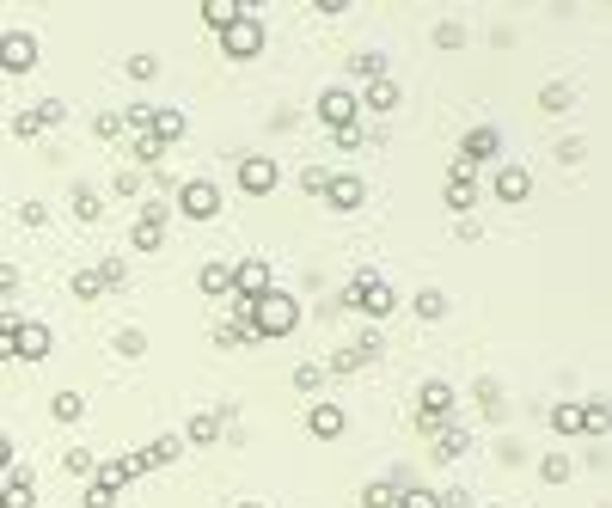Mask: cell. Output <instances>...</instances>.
I'll return each instance as SVG.
<instances>
[{"label": "cell", "instance_id": "44", "mask_svg": "<svg viewBox=\"0 0 612 508\" xmlns=\"http://www.w3.org/2000/svg\"><path fill=\"white\" fill-rule=\"evenodd\" d=\"M362 141H368V136H362V129H337V136H331V147H337V153H355Z\"/></svg>", "mask_w": 612, "mask_h": 508}, {"label": "cell", "instance_id": "5", "mask_svg": "<svg viewBox=\"0 0 612 508\" xmlns=\"http://www.w3.org/2000/svg\"><path fill=\"white\" fill-rule=\"evenodd\" d=\"M227 282H233V294L245 306L258 301V294H270V264H264V258H239L233 270H227Z\"/></svg>", "mask_w": 612, "mask_h": 508}, {"label": "cell", "instance_id": "39", "mask_svg": "<svg viewBox=\"0 0 612 508\" xmlns=\"http://www.w3.org/2000/svg\"><path fill=\"white\" fill-rule=\"evenodd\" d=\"M539 477H545V484H564V477H570V460H557V453H545Z\"/></svg>", "mask_w": 612, "mask_h": 508}, {"label": "cell", "instance_id": "4", "mask_svg": "<svg viewBox=\"0 0 612 508\" xmlns=\"http://www.w3.org/2000/svg\"><path fill=\"white\" fill-rule=\"evenodd\" d=\"M178 208H184L190 221H214V215H221V184H214V178H190V184L178 190Z\"/></svg>", "mask_w": 612, "mask_h": 508}, {"label": "cell", "instance_id": "37", "mask_svg": "<svg viewBox=\"0 0 612 508\" xmlns=\"http://www.w3.org/2000/svg\"><path fill=\"white\" fill-rule=\"evenodd\" d=\"M13 337H19V319L0 312V362H13Z\"/></svg>", "mask_w": 612, "mask_h": 508}, {"label": "cell", "instance_id": "19", "mask_svg": "<svg viewBox=\"0 0 612 508\" xmlns=\"http://www.w3.org/2000/svg\"><path fill=\"white\" fill-rule=\"evenodd\" d=\"M171 460H178V435H160V441L141 447V466H147V472H160V466H171Z\"/></svg>", "mask_w": 612, "mask_h": 508}, {"label": "cell", "instance_id": "51", "mask_svg": "<svg viewBox=\"0 0 612 508\" xmlns=\"http://www.w3.org/2000/svg\"><path fill=\"white\" fill-rule=\"evenodd\" d=\"M0 294H19V270L13 264H0Z\"/></svg>", "mask_w": 612, "mask_h": 508}, {"label": "cell", "instance_id": "22", "mask_svg": "<svg viewBox=\"0 0 612 508\" xmlns=\"http://www.w3.org/2000/svg\"><path fill=\"white\" fill-rule=\"evenodd\" d=\"M197 288H203V294H233V282H227V264H203V270H197Z\"/></svg>", "mask_w": 612, "mask_h": 508}, {"label": "cell", "instance_id": "42", "mask_svg": "<svg viewBox=\"0 0 612 508\" xmlns=\"http://www.w3.org/2000/svg\"><path fill=\"white\" fill-rule=\"evenodd\" d=\"M92 129H99V141H117V136H123V117H117V110H104Z\"/></svg>", "mask_w": 612, "mask_h": 508}, {"label": "cell", "instance_id": "36", "mask_svg": "<svg viewBox=\"0 0 612 508\" xmlns=\"http://www.w3.org/2000/svg\"><path fill=\"white\" fill-rule=\"evenodd\" d=\"M153 74H160V56H147V49L129 56V80H153Z\"/></svg>", "mask_w": 612, "mask_h": 508}, {"label": "cell", "instance_id": "11", "mask_svg": "<svg viewBox=\"0 0 612 508\" xmlns=\"http://www.w3.org/2000/svg\"><path fill=\"white\" fill-rule=\"evenodd\" d=\"M362 203H368V184H362V178H331V184H325V208H337V215H355Z\"/></svg>", "mask_w": 612, "mask_h": 508}, {"label": "cell", "instance_id": "47", "mask_svg": "<svg viewBox=\"0 0 612 508\" xmlns=\"http://www.w3.org/2000/svg\"><path fill=\"white\" fill-rule=\"evenodd\" d=\"M117 349H123V355H141L147 337H141V331H117Z\"/></svg>", "mask_w": 612, "mask_h": 508}, {"label": "cell", "instance_id": "40", "mask_svg": "<svg viewBox=\"0 0 612 508\" xmlns=\"http://www.w3.org/2000/svg\"><path fill=\"white\" fill-rule=\"evenodd\" d=\"M453 453H466V435H459V429H447V435L435 441V460H453Z\"/></svg>", "mask_w": 612, "mask_h": 508}, {"label": "cell", "instance_id": "10", "mask_svg": "<svg viewBox=\"0 0 612 508\" xmlns=\"http://www.w3.org/2000/svg\"><path fill=\"white\" fill-rule=\"evenodd\" d=\"M56 349V337H49V325H37V319H19V337H13V355L19 362H43Z\"/></svg>", "mask_w": 612, "mask_h": 508}, {"label": "cell", "instance_id": "32", "mask_svg": "<svg viewBox=\"0 0 612 508\" xmlns=\"http://www.w3.org/2000/svg\"><path fill=\"white\" fill-rule=\"evenodd\" d=\"M99 294H104L99 270H80V276H74V301H99Z\"/></svg>", "mask_w": 612, "mask_h": 508}, {"label": "cell", "instance_id": "20", "mask_svg": "<svg viewBox=\"0 0 612 508\" xmlns=\"http://www.w3.org/2000/svg\"><path fill=\"white\" fill-rule=\"evenodd\" d=\"M129 245H136V251H160V245H166V221H136V227H129Z\"/></svg>", "mask_w": 612, "mask_h": 508}, {"label": "cell", "instance_id": "27", "mask_svg": "<svg viewBox=\"0 0 612 508\" xmlns=\"http://www.w3.org/2000/svg\"><path fill=\"white\" fill-rule=\"evenodd\" d=\"M362 508H398V484H368L362 490Z\"/></svg>", "mask_w": 612, "mask_h": 508}, {"label": "cell", "instance_id": "12", "mask_svg": "<svg viewBox=\"0 0 612 508\" xmlns=\"http://www.w3.org/2000/svg\"><path fill=\"white\" fill-rule=\"evenodd\" d=\"M490 197H496V203H527V197H533V178H527L520 166H496V184H490Z\"/></svg>", "mask_w": 612, "mask_h": 508}, {"label": "cell", "instance_id": "26", "mask_svg": "<svg viewBox=\"0 0 612 508\" xmlns=\"http://www.w3.org/2000/svg\"><path fill=\"white\" fill-rule=\"evenodd\" d=\"M99 215H104L99 190H74V221H99Z\"/></svg>", "mask_w": 612, "mask_h": 508}, {"label": "cell", "instance_id": "25", "mask_svg": "<svg viewBox=\"0 0 612 508\" xmlns=\"http://www.w3.org/2000/svg\"><path fill=\"white\" fill-rule=\"evenodd\" d=\"M160 153H166V147H160L153 136H136V141H129V160H136V166H160Z\"/></svg>", "mask_w": 612, "mask_h": 508}, {"label": "cell", "instance_id": "17", "mask_svg": "<svg viewBox=\"0 0 612 508\" xmlns=\"http://www.w3.org/2000/svg\"><path fill=\"white\" fill-rule=\"evenodd\" d=\"M147 136L160 141V147H171V141L184 136V110H153V123H147Z\"/></svg>", "mask_w": 612, "mask_h": 508}, {"label": "cell", "instance_id": "2", "mask_svg": "<svg viewBox=\"0 0 612 508\" xmlns=\"http://www.w3.org/2000/svg\"><path fill=\"white\" fill-rule=\"evenodd\" d=\"M349 306H362L368 319H386V312L398 306V294H392V288H386V282H380L374 270H362L355 282H349Z\"/></svg>", "mask_w": 612, "mask_h": 508}, {"label": "cell", "instance_id": "6", "mask_svg": "<svg viewBox=\"0 0 612 508\" xmlns=\"http://www.w3.org/2000/svg\"><path fill=\"white\" fill-rule=\"evenodd\" d=\"M355 110H362V99L355 92H343V86H331V92H319V123L337 136V129H355Z\"/></svg>", "mask_w": 612, "mask_h": 508}, {"label": "cell", "instance_id": "21", "mask_svg": "<svg viewBox=\"0 0 612 508\" xmlns=\"http://www.w3.org/2000/svg\"><path fill=\"white\" fill-rule=\"evenodd\" d=\"M239 19V0H203V25L208 31H227Z\"/></svg>", "mask_w": 612, "mask_h": 508}, {"label": "cell", "instance_id": "35", "mask_svg": "<svg viewBox=\"0 0 612 508\" xmlns=\"http://www.w3.org/2000/svg\"><path fill=\"white\" fill-rule=\"evenodd\" d=\"M13 136H19V141H37V136H43V123H37V110H19V117H13Z\"/></svg>", "mask_w": 612, "mask_h": 508}, {"label": "cell", "instance_id": "24", "mask_svg": "<svg viewBox=\"0 0 612 508\" xmlns=\"http://www.w3.org/2000/svg\"><path fill=\"white\" fill-rule=\"evenodd\" d=\"M581 435H607V399H588L581 405Z\"/></svg>", "mask_w": 612, "mask_h": 508}, {"label": "cell", "instance_id": "41", "mask_svg": "<svg viewBox=\"0 0 612 508\" xmlns=\"http://www.w3.org/2000/svg\"><path fill=\"white\" fill-rule=\"evenodd\" d=\"M62 117H68V104H62V99H43V104H37V123H43V129H49V123H62Z\"/></svg>", "mask_w": 612, "mask_h": 508}, {"label": "cell", "instance_id": "23", "mask_svg": "<svg viewBox=\"0 0 612 508\" xmlns=\"http://www.w3.org/2000/svg\"><path fill=\"white\" fill-rule=\"evenodd\" d=\"M80 410H86V399H80V392H56V399H49V416H56V423H74Z\"/></svg>", "mask_w": 612, "mask_h": 508}, {"label": "cell", "instance_id": "49", "mask_svg": "<svg viewBox=\"0 0 612 508\" xmlns=\"http://www.w3.org/2000/svg\"><path fill=\"white\" fill-rule=\"evenodd\" d=\"M19 221H25V227H43V221H49V208H43V203H25V208H19Z\"/></svg>", "mask_w": 612, "mask_h": 508}, {"label": "cell", "instance_id": "34", "mask_svg": "<svg viewBox=\"0 0 612 508\" xmlns=\"http://www.w3.org/2000/svg\"><path fill=\"white\" fill-rule=\"evenodd\" d=\"M294 386H301V392H319V386H325V368H319V362H301V368H294Z\"/></svg>", "mask_w": 612, "mask_h": 508}, {"label": "cell", "instance_id": "18", "mask_svg": "<svg viewBox=\"0 0 612 508\" xmlns=\"http://www.w3.org/2000/svg\"><path fill=\"white\" fill-rule=\"evenodd\" d=\"M221 423H227V416H221V410H197V416H190V429H184V435L197 441V447H208V441H221Z\"/></svg>", "mask_w": 612, "mask_h": 508}, {"label": "cell", "instance_id": "29", "mask_svg": "<svg viewBox=\"0 0 612 508\" xmlns=\"http://www.w3.org/2000/svg\"><path fill=\"white\" fill-rule=\"evenodd\" d=\"M551 423H557V435H581V405H557Z\"/></svg>", "mask_w": 612, "mask_h": 508}, {"label": "cell", "instance_id": "43", "mask_svg": "<svg viewBox=\"0 0 612 508\" xmlns=\"http://www.w3.org/2000/svg\"><path fill=\"white\" fill-rule=\"evenodd\" d=\"M99 282H104V288H123V258H104V264H99Z\"/></svg>", "mask_w": 612, "mask_h": 508}, {"label": "cell", "instance_id": "9", "mask_svg": "<svg viewBox=\"0 0 612 508\" xmlns=\"http://www.w3.org/2000/svg\"><path fill=\"white\" fill-rule=\"evenodd\" d=\"M37 68V37L31 31H6L0 37V74H31Z\"/></svg>", "mask_w": 612, "mask_h": 508}, {"label": "cell", "instance_id": "38", "mask_svg": "<svg viewBox=\"0 0 612 508\" xmlns=\"http://www.w3.org/2000/svg\"><path fill=\"white\" fill-rule=\"evenodd\" d=\"M325 184H331V171H325V166H306L301 171V190H312V197H325Z\"/></svg>", "mask_w": 612, "mask_h": 508}, {"label": "cell", "instance_id": "45", "mask_svg": "<svg viewBox=\"0 0 612 508\" xmlns=\"http://www.w3.org/2000/svg\"><path fill=\"white\" fill-rule=\"evenodd\" d=\"M214 343H221V349H239V343H251V331H239V325H221V331H214Z\"/></svg>", "mask_w": 612, "mask_h": 508}, {"label": "cell", "instance_id": "53", "mask_svg": "<svg viewBox=\"0 0 612 508\" xmlns=\"http://www.w3.org/2000/svg\"><path fill=\"white\" fill-rule=\"evenodd\" d=\"M239 508H264V503H239Z\"/></svg>", "mask_w": 612, "mask_h": 508}, {"label": "cell", "instance_id": "50", "mask_svg": "<svg viewBox=\"0 0 612 508\" xmlns=\"http://www.w3.org/2000/svg\"><path fill=\"white\" fill-rule=\"evenodd\" d=\"M68 472H80V477H92V453H80V447H74V453H68Z\"/></svg>", "mask_w": 612, "mask_h": 508}, {"label": "cell", "instance_id": "1", "mask_svg": "<svg viewBox=\"0 0 612 508\" xmlns=\"http://www.w3.org/2000/svg\"><path fill=\"white\" fill-rule=\"evenodd\" d=\"M221 49L233 56V62H251V56H264V25H258V6H245L239 0V19L221 31Z\"/></svg>", "mask_w": 612, "mask_h": 508}, {"label": "cell", "instance_id": "31", "mask_svg": "<svg viewBox=\"0 0 612 508\" xmlns=\"http://www.w3.org/2000/svg\"><path fill=\"white\" fill-rule=\"evenodd\" d=\"M398 508H442L435 490H416V484H398Z\"/></svg>", "mask_w": 612, "mask_h": 508}, {"label": "cell", "instance_id": "48", "mask_svg": "<svg viewBox=\"0 0 612 508\" xmlns=\"http://www.w3.org/2000/svg\"><path fill=\"white\" fill-rule=\"evenodd\" d=\"M110 197H141V178H136V171H123V178L110 184Z\"/></svg>", "mask_w": 612, "mask_h": 508}, {"label": "cell", "instance_id": "7", "mask_svg": "<svg viewBox=\"0 0 612 508\" xmlns=\"http://www.w3.org/2000/svg\"><path fill=\"white\" fill-rule=\"evenodd\" d=\"M275 178H282V171H275L270 153H245V160H239V190H245V197H270Z\"/></svg>", "mask_w": 612, "mask_h": 508}, {"label": "cell", "instance_id": "52", "mask_svg": "<svg viewBox=\"0 0 612 508\" xmlns=\"http://www.w3.org/2000/svg\"><path fill=\"white\" fill-rule=\"evenodd\" d=\"M0 472H13V435H0Z\"/></svg>", "mask_w": 612, "mask_h": 508}, {"label": "cell", "instance_id": "46", "mask_svg": "<svg viewBox=\"0 0 612 508\" xmlns=\"http://www.w3.org/2000/svg\"><path fill=\"white\" fill-rule=\"evenodd\" d=\"M539 104H545V110H564V104H570V86H545Z\"/></svg>", "mask_w": 612, "mask_h": 508}, {"label": "cell", "instance_id": "8", "mask_svg": "<svg viewBox=\"0 0 612 508\" xmlns=\"http://www.w3.org/2000/svg\"><path fill=\"white\" fill-rule=\"evenodd\" d=\"M477 160H503V129H490V123L466 129V141H459V166L472 171Z\"/></svg>", "mask_w": 612, "mask_h": 508}, {"label": "cell", "instance_id": "15", "mask_svg": "<svg viewBox=\"0 0 612 508\" xmlns=\"http://www.w3.org/2000/svg\"><path fill=\"white\" fill-rule=\"evenodd\" d=\"M472 203H477V190H472V171H466L459 160H453V171H447V208H459V215H466Z\"/></svg>", "mask_w": 612, "mask_h": 508}, {"label": "cell", "instance_id": "33", "mask_svg": "<svg viewBox=\"0 0 612 508\" xmlns=\"http://www.w3.org/2000/svg\"><path fill=\"white\" fill-rule=\"evenodd\" d=\"M416 312H423V319H442V312H447V294H442V288H423V294H416Z\"/></svg>", "mask_w": 612, "mask_h": 508}, {"label": "cell", "instance_id": "30", "mask_svg": "<svg viewBox=\"0 0 612 508\" xmlns=\"http://www.w3.org/2000/svg\"><path fill=\"white\" fill-rule=\"evenodd\" d=\"M349 68L362 74V80H380V74H386V56H380V49H362V56L349 62Z\"/></svg>", "mask_w": 612, "mask_h": 508}, {"label": "cell", "instance_id": "13", "mask_svg": "<svg viewBox=\"0 0 612 508\" xmlns=\"http://www.w3.org/2000/svg\"><path fill=\"white\" fill-rule=\"evenodd\" d=\"M0 508H37V490H31V472H25V466L6 472V484H0Z\"/></svg>", "mask_w": 612, "mask_h": 508}, {"label": "cell", "instance_id": "3", "mask_svg": "<svg viewBox=\"0 0 612 508\" xmlns=\"http://www.w3.org/2000/svg\"><path fill=\"white\" fill-rule=\"evenodd\" d=\"M447 410H453V386L447 380H429L423 386V410H416V429L423 435H447Z\"/></svg>", "mask_w": 612, "mask_h": 508}, {"label": "cell", "instance_id": "14", "mask_svg": "<svg viewBox=\"0 0 612 508\" xmlns=\"http://www.w3.org/2000/svg\"><path fill=\"white\" fill-rule=\"evenodd\" d=\"M343 405H312V416H306V429H312V441H337L343 435Z\"/></svg>", "mask_w": 612, "mask_h": 508}, {"label": "cell", "instance_id": "16", "mask_svg": "<svg viewBox=\"0 0 612 508\" xmlns=\"http://www.w3.org/2000/svg\"><path fill=\"white\" fill-rule=\"evenodd\" d=\"M355 99L368 104V110H398V80L380 74V80H368V92H355Z\"/></svg>", "mask_w": 612, "mask_h": 508}, {"label": "cell", "instance_id": "28", "mask_svg": "<svg viewBox=\"0 0 612 508\" xmlns=\"http://www.w3.org/2000/svg\"><path fill=\"white\" fill-rule=\"evenodd\" d=\"M86 508H117V484H104V477L92 472V484H86Z\"/></svg>", "mask_w": 612, "mask_h": 508}]
</instances>
